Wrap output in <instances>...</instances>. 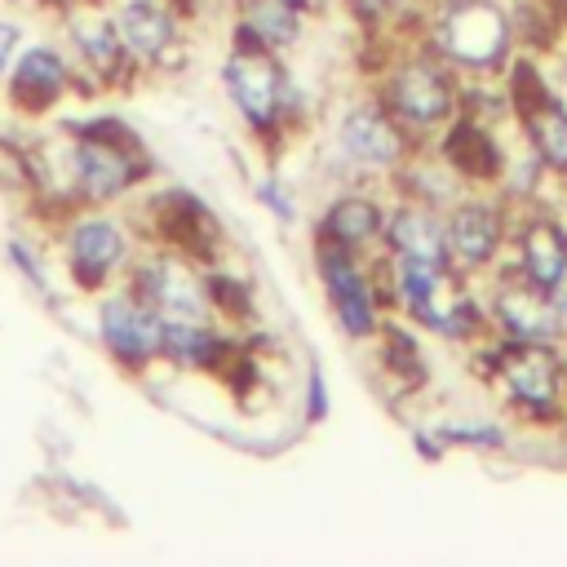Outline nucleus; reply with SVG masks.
I'll list each match as a JSON object with an SVG mask.
<instances>
[{
  "instance_id": "1",
  "label": "nucleus",
  "mask_w": 567,
  "mask_h": 567,
  "mask_svg": "<svg viewBox=\"0 0 567 567\" xmlns=\"http://www.w3.org/2000/svg\"><path fill=\"white\" fill-rule=\"evenodd\" d=\"M470 363L501 394L505 412L532 430L567 425V346H532L483 337L470 346Z\"/></svg>"
},
{
  "instance_id": "2",
  "label": "nucleus",
  "mask_w": 567,
  "mask_h": 567,
  "mask_svg": "<svg viewBox=\"0 0 567 567\" xmlns=\"http://www.w3.org/2000/svg\"><path fill=\"white\" fill-rule=\"evenodd\" d=\"M421 146H425V142H416V137L385 111V102L363 84L354 97H346V102L328 115L323 168L337 177V186H346V182H377V186H390V177H394Z\"/></svg>"
},
{
  "instance_id": "3",
  "label": "nucleus",
  "mask_w": 567,
  "mask_h": 567,
  "mask_svg": "<svg viewBox=\"0 0 567 567\" xmlns=\"http://www.w3.org/2000/svg\"><path fill=\"white\" fill-rule=\"evenodd\" d=\"M381 102L385 111L416 137V142H430L456 111H461V97H465V80L425 44V35L416 40H403L372 80H363Z\"/></svg>"
},
{
  "instance_id": "4",
  "label": "nucleus",
  "mask_w": 567,
  "mask_h": 567,
  "mask_svg": "<svg viewBox=\"0 0 567 567\" xmlns=\"http://www.w3.org/2000/svg\"><path fill=\"white\" fill-rule=\"evenodd\" d=\"M425 44L461 80H501L518 53L505 0H439L425 9Z\"/></svg>"
},
{
  "instance_id": "5",
  "label": "nucleus",
  "mask_w": 567,
  "mask_h": 567,
  "mask_svg": "<svg viewBox=\"0 0 567 567\" xmlns=\"http://www.w3.org/2000/svg\"><path fill=\"white\" fill-rule=\"evenodd\" d=\"M221 93L235 111V120L244 124V133L266 151V159H279L292 142L288 128V111H284V80H288V58L248 44V40H230L221 66H217Z\"/></svg>"
},
{
  "instance_id": "6",
  "label": "nucleus",
  "mask_w": 567,
  "mask_h": 567,
  "mask_svg": "<svg viewBox=\"0 0 567 567\" xmlns=\"http://www.w3.org/2000/svg\"><path fill=\"white\" fill-rule=\"evenodd\" d=\"M151 155L142 137L115 120V115H93L75 124V142L66 151V177L80 204H115L133 195L151 177Z\"/></svg>"
},
{
  "instance_id": "7",
  "label": "nucleus",
  "mask_w": 567,
  "mask_h": 567,
  "mask_svg": "<svg viewBox=\"0 0 567 567\" xmlns=\"http://www.w3.org/2000/svg\"><path fill=\"white\" fill-rule=\"evenodd\" d=\"M310 266L319 279V292L328 301V315L341 337L368 346L381 323L390 319V301L377 279V252H350L337 244H310Z\"/></svg>"
},
{
  "instance_id": "8",
  "label": "nucleus",
  "mask_w": 567,
  "mask_h": 567,
  "mask_svg": "<svg viewBox=\"0 0 567 567\" xmlns=\"http://www.w3.org/2000/svg\"><path fill=\"white\" fill-rule=\"evenodd\" d=\"M514 235V204L501 190H461L443 208L447 261L465 279H487L505 266Z\"/></svg>"
},
{
  "instance_id": "9",
  "label": "nucleus",
  "mask_w": 567,
  "mask_h": 567,
  "mask_svg": "<svg viewBox=\"0 0 567 567\" xmlns=\"http://www.w3.org/2000/svg\"><path fill=\"white\" fill-rule=\"evenodd\" d=\"M505 128H514V124L461 106L425 146L452 168V177L465 190H501L509 155H514V146L505 142Z\"/></svg>"
},
{
  "instance_id": "10",
  "label": "nucleus",
  "mask_w": 567,
  "mask_h": 567,
  "mask_svg": "<svg viewBox=\"0 0 567 567\" xmlns=\"http://www.w3.org/2000/svg\"><path fill=\"white\" fill-rule=\"evenodd\" d=\"M487 328L501 341H532V346H567V319L549 301V292L518 270L501 266L496 275L478 279Z\"/></svg>"
},
{
  "instance_id": "11",
  "label": "nucleus",
  "mask_w": 567,
  "mask_h": 567,
  "mask_svg": "<svg viewBox=\"0 0 567 567\" xmlns=\"http://www.w3.org/2000/svg\"><path fill=\"white\" fill-rule=\"evenodd\" d=\"M146 239L164 244L199 266L221 261V248H226V230H221L217 213L186 186H159L146 199Z\"/></svg>"
},
{
  "instance_id": "12",
  "label": "nucleus",
  "mask_w": 567,
  "mask_h": 567,
  "mask_svg": "<svg viewBox=\"0 0 567 567\" xmlns=\"http://www.w3.org/2000/svg\"><path fill=\"white\" fill-rule=\"evenodd\" d=\"M124 284L146 301L155 306L164 319H213L208 310V292H204V266L164 248V244H151L133 257Z\"/></svg>"
},
{
  "instance_id": "13",
  "label": "nucleus",
  "mask_w": 567,
  "mask_h": 567,
  "mask_svg": "<svg viewBox=\"0 0 567 567\" xmlns=\"http://www.w3.org/2000/svg\"><path fill=\"white\" fill-rule=\"evenodd\" d=\"M66 275L80 292H102L111 288L120 275H128L133 257L142 252L133 230L120 221V217H106V213H84L66 226Z\"/></svg>"
},
{
  "instance_id": "14",
  "label": "nucleus",
  "mask_w": 567,
  "mask_h": 567,
  "mask_svg": "<svg viewBox=\"0 0 567 567\" xmlns=\"http://www.w3.org/2000/svg\"><path fill=\"white\" fill-rule=\"evenodd\" d=\"M385 213H390V186L346 182L319 204V213L310 221V244H337L350 252H381Z\"/></svg>"
},
{
  "instance_id": "15",
  "label": "nucleus",
  "mask_w": 567,
  "mask_h": 567,
  "mask_svg": "<svg viewBox=\"0 0 567 567\" xmlns=\"http://www.w3.org/2000/svg\"><path fill=\"white\" fill-rule=\"evenodd\" d=\"M97 337L106 346V354L133 372V377H146L159 359V346H164V315L155 306H146L128 284L106 292L102 306H97Z\"/></svg>"
},
{
  "instance_id": "16",
  "label": "nucleus",
  "mask_w": 567,
  "mask_h": 567,
  "mask_svg": "<svg viewBox=\"0 0 567 567\" xmlns=\"http://www.w3.org/2000/svg\"><path fill=\"white\" fill-rule=\"evenodd\" d=\"M111 18L137 71H173L186 53V13L173 0H111Z\"/></svg>"
},
{
  "instance_id": "17",
  "label": "nucleus",
  "mask_w": 567,
  "mask_h": 567,
  "mask_svg": "<svg viewBox=\"0 0 567 567\" xmlns=\"http://www.w3.org/2000/svg\"><path fill=\"white\" fill-rule=\"evenodd\" d=\"M505 266L549 288L567 266V217L549 204H514V235Z\"/></svg>"
},
{
  "instance_id": "18",
  "label": "nucleus",
  "mask_w": 567,
  "mask_h": 567,
  "mask_svg": "<svg viewBox=\"0 0 567 567\" xmlns=\"http://www.w3.org/2000/svg\"><path fill=\"white\" fill-rule=\"evenodd\" d=\"M66 35L80 53V66L89 71L93 89H120L137 75V62L128 58L120 27L111 18V4H93V9H75L66 13Z\"/></svg>"
},
{
  "instance_id": "19",
  "label": "nucleus",
  "mask_w": 567,
  "mask_h": 567,
  "mask_svg": "<svg viewBox=\"0 0 567 567\" xmlns=\"http://www.w3.org/2000/svg\"><path fill=\"white\" fill-rule=\"evenodd\" d=\"M319 18L288 0H230V40L261 44L279 58H297L310 44V27Z\"/></svg>"
},
{
  "instance_id": "20",
  "label": "nucleus",
  "mask_w": 567,
  "mask_h": 567,
  "mask_svg": "<svg viewBox=\"0 0 567 567\" xmlns=\"http://www.w3.org/2000/svg\"><path fill=\"white\" fill-rule=\"evenodd\" d=\"M235 332L217 319H164V346L159 359L173 372H195V377H217L221 363L235 350Z\"/></svg>"
},
{
  "instance_id": "21",
  "label": "nucleus",
  "mask_w": 567,
  "mask_h": 567,
  "mask_svg": "<svg viewBox=\"0 0 567 567\" xmlns=\"http://www.w3.org/2000/svg\"><path fill=\"white\" fill-rule=\"evenodd\" d=\"M381 252H390V257H421V261H447L443 208L421 204V199H408V195H390Z\"/></svg>"
},
{
  "instance_id": "22",
  "label": "nucleus",
  "mask_w": 567,
  "mask_h": 567,
  "mask_svg": "<svg viewBox=\"0 0 567 567\" xmlns=\"http://www.w3.org/2000/svg\"><path fill=\"white\" fill-rule=\"evenodd\" d=\"M71 80H75V71L53 44H31L18 58V66L9 71V102L27 115H44L53 102L66 97Z\"/></svg>"
},
{
  "instance_id": "23",
  "label": "nucleus",
  "mask_w": 567,
  "mask_h": 567,
  "mask_svg": "<svg viewBox=\"0 0 567 567\" xmlns=\"http://www.w3.org/2000/svg\"><path fill=\"white\" fill-rule=\"evenodd\" d=\"M514 133H518L523 151L567 190V93L558 89L545 102L514 115Z\"/></svg>"
},
{
  "instance_id": "24",
  "label": "nucleus",
  "mask_w": 567,
  "mask_h": 567,
  "mask_svg": "<svg viewBox=\"0 0 567 567\" xmlns=\"http://www.w3.org/2000/svg\"><path fill=\"white\" fill-rule=\"evenodd\" d=\"M368 346H372L377 368L385 372L390 385H399V390H408V394H412V390H425V381H430V359H425V332H421L416 323L390 315V319L381 323V332H377Z\"/></svg>"
},
{
  "instance_id": "25",
  "label": "nucleus",
  "mask_w": 567,
  "mask_h": 567,
  "mask_svg": "<svg viewBox=\"0 0 567 567\" xmlns=\"http://www.w3.org/2000/svg\"><path fill=\"white\" fill-rule=\"evenodd\" d=\"M204 292H208V310H213L217 323L248 328L257 319V288H252V279L230 270L226 261L204 266Z\"/></svg>"
},
{
  "instance_id": "26",
  "label": "nucleus",
  "mask_w": 567,
  "mask_h": 567,
  "mask_svg": "<svg viewBox=\"0 0 567 567\" xmlns=\"http://www.w3.org/2000/svg\"><path fill=\"white\" fill-rule=\"evenodd\" d=\"M439 434V443L452 452V447H470V452H501L514 443V430L509 421H439L430 425Z\"/></svg>"
},
{
  "instance_id": "27",
  "label": "nucleus",
  "mask_w": 567,
  "mask_h": 567,
  "mask_svg": "<svg viewBox=\"0 0 567 567\" xmlns=\"http://www.w3.org/2000/svg\"><path fill=\"white\" fill-rule=\"evenodd\" d=\"M252 195H257V204H266V213L270 217H279L284 226H292L297 217H301V208H297V195L288 190V182L270 168V173H261L257 182H252Z\"/></svg>"
},
{
  "instance_id": "28",
  "label": "nucleus",
  "mask_w": 567,
  "mask_h": 567,
  "mask_svg": "<svg viewBox=\"0 0 567 567\" xmlns=\"http://www.w3.org/2000/svg\"><path fill=\"white\" fill-rule=\"evenodd\" d=\"M0 186H9V190H27L31 186V168L18 155V146H9V142H0Z\"/></svg>"
},
{
  "instance_id": "29",
  "label": "nucleus",
  "mask_w": 567,
  "mask_h": 567,
  "mask_svg": "<svg viewBox=\"0 0 567 567\" xmlns=\"http://www.w3.org/2000/svg\"><path fill=\"white\" fill-rule=\"evenodd\" d=\"M328 416V377L319 368H310L306 377V421H323Z\"/></svg>"
},
{
  "instance_id": "30",
  "label": "nucleus",
  "mask_w": 567,
  "mask_h": 567,
  "mask_svg": "<svg viewBox=\"0 0 567 567\" xmlns=\"http://www.w3.org/2000/svg\"><path fill=\"white\" fill-rule=\"evenodd\" d=\"M18 35H22V31H18L13 22L0 18V71L9 66V58H13V49H18Z\"/></svg>"
},
{
  "instance_id": "31",
  "label": "nucleus",
  "mask_w": 567,
  "mask_h": 567,
  "mask_svg": "<svg viewBox=\"0 0 567 567\" xmlns=\"http://www.w3.org/2000/svg\"><path fill=\"white\" fill-rule=\"evenodd\" d=\"M49 4H58L62 13H75V9H93V4H111V0H49Z\"/></svg>"
},
{
  "instance_id": "32",
  "label": "nucleus",
  "mask_w": 567,
  "mask_h": 567,
  "mask_svg": "<svg viewBox=\"0 0 567 567\" xmlns=\"http://www.w3.org/2000/svg\"><path fill=\"white\" fill-rule=\"evenodd\" d=\"M288 4H297V9H306V13H315V18L328 9V0H288Z\"/></svg>"
}]
</instances>
